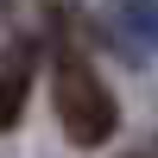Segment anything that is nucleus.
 <instances>
[{
	"instance_id": "f257e3e1",
	"label": "nucleus",
	"mask_w": 158,
	"mask_h": 158,
	"mask_svg": "<svg viewBox=\"0 0 158 158\" xmlns=\"http://www.w3.org/2000/svg\"><path fill=\"white\" fill-rule=\"evenodd\" d=\"M51 101H57V127L70 146H108L114 127H120V108H114V89L95 76V63L63 51L57 57V76H51Z\"/></svg>"
},
{
	"instance_id": "f03ea898",
	"label": "nucleus",
	"mask_w": 158,
	"mask_h": 158,
	"mask_svg": "<svg viewBox=\"0 0 158 158\" xmlns=\"http://www.w3.org/2000/svg\"><path fill=\"white\" fill-rule=\"evenodd\" d=\"M32 82H38V44L32 38H13L0 44V133H13L32 101Z\"/></svg>"
},
{
	"instance_id": "7ed1b4c3",
	"label": "nucleus",
	"mask_w": 158,
	"mask_h": 158,
	"mask_svg": "<svg viewBox=\"0 0 158 158\" xmlns=\"http://www.w3.org/2000/svg\"><path fill=\"white\" fill-rule=\"evenodd\" d=\"M101 13L127 51H139V57L158 51V0H101Z\"/></svg>"
},
{
	"instance_id": "20e7f679",
	"label": "nucleus",
	"mask_w": 158,
	"mask_h": 158,
	"mask_svg": "<svg viewBox=\"0 0 158 158\" xmlns=\"http://www.w3.org/2000/svg\"><path fill=\"white\" fill-rule=\"evenodd\" d=\"M6 6H13V0H0V13H6Z\"/></svg>"
},
{
	"instance_id": "39448f33",
	"label": "nucleus",
	"mask_w": 158,
	"mask_h": 158,
	"mask_svg": "<svg viewBox=\"0 0 158 158\" xmlns=\"http://www.w3.org/2000/svg\"><path fill=\"white\" fill-rule=\"evenodd\" d=\"M127 158H146V152H127Z\"/></svg>"
}]
</instances>
